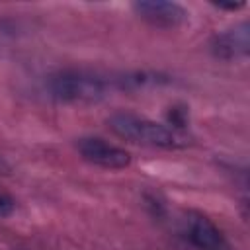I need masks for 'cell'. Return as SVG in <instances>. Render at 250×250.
Masks as SVG:
<instances>
[{
  "mask_svg": "<svg viewBox=\"0 0 250 250\" xmlns=\"http://www.w3.org/2000/svg\"><path fill=\"white\" fill-rule=\"evenodd\" d=\"M76 148L80 152V156L90 162L96 164L100 168H107V170H119L129 166L131 156L127 150H123L121 146H115L104 139L98 137H82L76 141Z\"/></svg>",
  "mask_w": 250,
  "mask_h": 250,
  "instance_id": "3",
  "label": "cell"
},
{
  "mask_svg": "<svg viewBox=\"0 0 250 250\" xmlns=\"http://www.w3.org/2000/svg\"><path fill=\"white\" fill-rule=\"evenodd\" d=\"M12 211H14V201H12V197L0 193V217L10 215Z\"/></svg>",
  "mask_w": 250,
  "mask_h": 250,
  "instance_id": "7",
  "label": "cell"
},
{
  "mask_svg": "<svg viewBox=\"0 0 250 250\" xmlns=\"http://www.w3.org/2000/svg\"><path fill=\"white\" fill-rule=\"evenodd\" d=\"M250 51V27L248 23H240L234 29L223 31L213 41V53L221 59H238L246 57Z\"/></svg>",
  "mask_w": 250,
  "mask_h": 250,
  "instance_id": "6",
  "label": "cell"
},
{
  "mask_svg": "<svg viewBox=\"0 0 250 250\" xmlns=\"http://www.w3.org/2000/svg\"><path fill=\"white\" fill-rule=\"evenodd\" d=\"M109 129L131 143L146 145V146H158V148H184L188 146V137L176 131L174 127H166L162 123H156L152 119L135 115V113H113L109 119Z\"/></svg>",
  "mask_w": 250,
  "mask_h": 250,
  "instance_id": "1",
  "label": "cell"
},
{
  "mask_svg": "<svg viewBox=\"0 0 250 250\" xmlns=\"http://www.w3.org/2000/svg\"><path fill=\"white\" fill-rule=\"evenodd\" d=\"M47 90L59 102H98L105 96L107 82L90 72L64 70L49 78Z\"/></svg>",
  "mask_w": 250,
  "mask_h": 250,
  "instance_id": "2",
  "label": "cell"
},
{
  "mask_svg": "<svg viewBox=\"0 0 250 250\" xmlns=\"http://www.w3.org/2000/svg\"><path fill=\"white\" fill-rule=\"evenodd\" d=\"M186 236L199 250H227L229 248L223 232L205 215H199V213L189 215V219L186 221Z\"/></svg>",
  "mask_w": 250,
  "mask_h": 250,
  "instance_id": "5",
  "label": "cell"
},
{
  "mask_svg": "<svg viewBox=\"0 0 250 250\" xmlns=\"http://www.w3.org/2000/svg\"><path fill=\"white\" fill-rule=\"evenodd\" d=\"M215 6L217 8H221V10H240L242 6H244V2L242 0H238V2H215Z\"/></svg>",
  "mask_w": 250,
  "mask_h": 250,
  "instance_id": "8",
  "label": "cell"
},
{
  "mask_svg": "<svg viewBox=\"0 0 250 250\" xmlns=\"http://www.w3.org/2000/svg\"><path fill=\"white\" fill-rule=\"evenodd\" d=\"M133 10L150 25L156 27H178L188 20V10L178 2L166 0H141L133 4Z\"/></svg>",
  "mask_w": 250,
  "mask_h": 250,
  "instance_id": "4",
  "label": "cell"
}]
</instances>
